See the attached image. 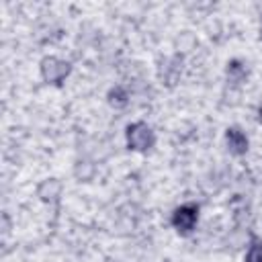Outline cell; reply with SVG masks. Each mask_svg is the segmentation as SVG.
Returning <instances> with one entry per match:
<instances>
[{
  "label": "cell",
  "instance_id": "6da1fadb",
  "mask_svg": "<svg viewBox=\"0 0 262 262\" xmlns=\"http://www.w3.org/2000/svg\"><path fill=\"white\" fill-rule=\"evenodd\" d=\"M127 135V145L135 151H147L154 147L156 143V135L151 131V127L143 121H137V123H131L125 131Z\"/></svg>",
  "mask_w": 262,
  "mask_h": 262
},
{
  "label": "cell",
  "instance_id": "7a4b0ae2",
  "mask_svg": "<svg viewBox=\"0 0 262 262\" xmlns=\"http://www.w3.org/2000/svg\"><path fill=\"white\" fill-rule=\"evenodd\" d=\"M70 72H72L70 61H63V59L53 57V55L41 59V76L47 84H55V86L61 84L70 76Z\"/></svg>",
  "mask_w": 262,
  "mask_h": 262
},
{
  "label": "cell",
  "instance_id": "3957f363",
  "mask_svg": "<svg viewBox=\"0 0 262 262\" xmlns=\"http://www.w3.org/2000/svg\"><path fill=\"white\" fill-rule=\"evenodd\" d=\"M199 221V207L194 203H186L174 209L172 213V225L180 231V233H190L194 229Z\"/></svg>",
  "mask_w": 262,
  "mask_h": 262
},
{
  "label": "cell",
  "instance_id": "277c9868",
  "mask_svg": "<svg viewBox=\"0 0 262 262\" xmlns=\"http://www.w3.org/2000/svg\"><path fill=\"white\" fill-rule=\"evenodd\" d=\"M225 143L231 154L244 156L248 151V137L239 127H227L225 129Z\"/></svg>",
  "mask_w": 262,
  "mask_h": 262
},
{
  "label": "cell",
  "instance_id": "5b68a950",
  "mask_svg": "<svg viewBox=\"0 0 262 262\" xmlns=\"http://www.w3.org/2000/svg\"><path fill=\"white\" fill-rule=\"evenodd\" d=\"M227 80L231 82V84H239V82H244V78L248 76V70H246V66L239 61V59H231L229 63H227Z\"/></svg>",
  "mask_w": 262,
  "mask_h": 262
},
{
  "label": "cell",
  "instance_id": "8992f818",
  "mask_svg": "<svg viewBox=\"0 0 262 262\" xmlns=\"http://www.w3.org/2000/svg\"><path fill=\"white\" fill-rule=\"evenodd\" d=\"M108 102H111L115 108H123V106L129 102V96H127V92H125L121 86H115V88H111V92H108Z\"/></svg>",
  "mask_w": 262,
  "mask_h": 262
},
{
  "label": "cell",
  "instance_id": "52a82bcc",
  "mask_svg": "<svg viewBox=\"0 0 262 262\" xmlns=\"http://www.w3.org/2000/svg\"><path fill=\"white\" fill-rule=\"evenodd\" d=\"M246 262H262V242H252L246 254Z\"/></svg>",
  "mask_w": 262,
  "mask_h": 262
},
{
  "label": "cell",
  "instance_id": "ba28073f",
  "mask_svg": "<svg viewBox=\"0 0 262 262\" xmlns=\"http://www.w3.org/2000/svg\"><path fill=\"white\" fill-rule=\"evenodd\" d=\"M258 121H260V123H262V104H260V106H258Z\"/></svg>",
  "mask_w": 262,
  "mask_h": 262
}]
</instances>
